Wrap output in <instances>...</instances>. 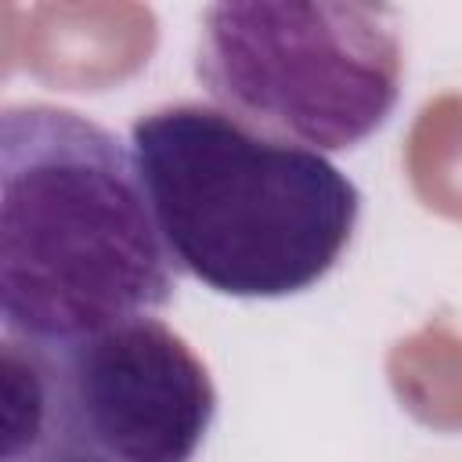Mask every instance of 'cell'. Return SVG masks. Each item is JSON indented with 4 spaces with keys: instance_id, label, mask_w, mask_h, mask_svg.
<instances>
[{
    "instance_id": "cell-1",
    "label": "cell",
    "mask_w": 462,
    "mask_h": 462,
    "mask_svg": "<svg viewBox=\"0 0 462 462\" xmlns=\"http://www.w3.org/2000/svg\"><path fill=\"white\" fill-rule=\"evenodd\" d=\"M4 339L58 350L173 300V260L134 152L54 105L0 116Z\"/></svg>"
},
{
    "instance_id": "cell-2",
    "label": "cell",
    "mask_w": 462,
    "mask_h": 462,
    "mask_svg": "<svg viewBox=\"0 0 462 462\" xmlns=\"http://www.w3.org/2000/svg\"><path fill=\"white\" fill-rule=\"evenodd\" d=\"M130 152L173 267L213 292H303L350 245L361 213L354 180L220 108L184 101L144 112Z\"/></svg>"
},
{
    "instance_id": "cell-3",
    "label": "cell",
    "mask_w": 462,
    "mask_h": 462,
    "mask_svg": "<svg viewBox=\"0 0 462 462\" xmlns=\"http://www.w3.org/2000/svg\"><path fill=\"white\" fill-rule=\"evenodd\" d=\"M397 11L386 4H213L195 76L220 112L282 144L346 152L401 97Z\"/></svg>"
},
{
    "instance_id": "cell-4",
    "label": "cell",
    "mask_w": 462,
    "mask_h": 462,
    "mask_svg": "<svg viewBox=\"0 0 462 462\" xmlns=\"http://www.w3.org/2000/svg\"><path fill=\"white\" fill-rule=\"evenodd\" d=\"M47 440H72L116 462H191L217 419L206 365L148 314L47 350Z\"/></svg>"
},
{
    "instance_id": "cell-5",
    "label": "cell",
    "mask_w": 462,
    "mask_h": 462,
    "mask_svg": "<svg viewBox=\"0 0 462 462\" xmlns=\"http://www.w3.org/2000/svg\"><path fill=\"white\" fill-rule=\"evenodd\" d=\"M4 462H116V458H105V455H97L83 444H72V440H47L36 451H25V455L4 458Z\"/></svg>"
}]
</instances>
